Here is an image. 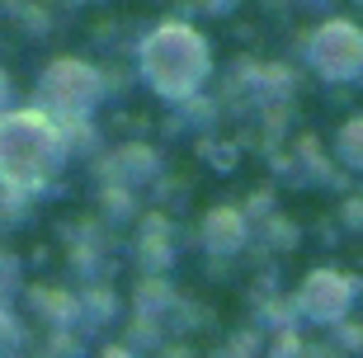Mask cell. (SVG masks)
<instances>
[{
    "label": "cell",
    "instance_id": "cell-1",
    "mask_svg": "<svg viewBox=\"0 0 363 358\" xmlns=\"http://www.w3.org/2000/svg\"><path fill=\"white\" fill-rule=\"evenodd\" d=\"M57 133L38 113H14L0 118V179L5 184H28L57 160Z\"/></svg>",
    "mask_w": 363,
    "mask_h": 358
}]
</instances>
